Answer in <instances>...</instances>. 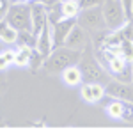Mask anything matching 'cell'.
Masks as SVG:
<instances>
[{"label":"cell","mask_w":133,"mask_h":133,"mask_svg":"<svg viewBox=\"0 0 133 133\" xmlns=\"http://www.w3.org/2000/svg\"><path fill=\"white\" fill-rule=\"evenodd\" d=\"M11 4H12V0H0V21L7 16V11L11 9Z\"/></svg>","instance_id":"d6986e66"},{"label":"cell","mask_w":133,"mask_h":133,"mask_svg":"<svg viewBox=\"0 0 133 133\" xmlns=\"http://www.w3.org/2000/svg\"><path fill=\"white\" fill-rule=\"evenodd\" d=\"M87 44H89V32L76 23V25L73 27V30L69 32V36H68V39L64 43V46L83 51V48H85Z\"/></svg>","instance_id":"30bf717a"},{"label":"cell","mask_w":133,"mask_h":133,"mask_svg":"<svg viewBox=\"0 0 133 133\" xmlns=\"http://www.w3.org/2000/svg\"><path fill=\"white\" fill-rule=\"evenodd\" d=\"M101 9H103V16H105L108 30H117L126 21H130L128 16H126V9H124L123 0H105Z\"/></svg>","instance_id":"277c9868"},{"label":"cell","mask_w":133,"mask_h":133,"mask_svg":"<svg viewBox=\"0 0 133 133\" xmlns=\"http://www.w3.org/2000/svg\"><path fill=\"white\" fill-rule=\"evenodd\" d=\"M14 61H16V51L14 50H2V57H0L2 69H5L9 66H14Z\"/></svg>","instance_id":"ac0fdd59"},{"label":"cell","mask_w":133,"mask_h":133,"mask_svg":"<svg viewBox=\"0 0 133 133\" xmlns=\"http://www.w3.org/2000/svg\"><path fill=\"white\" fill-rule=\"evenodd\" d=\"M2 21L9 23L18 32L32 30V5L29 2H12L11 9L7 11V16Z\"/></svg>","instance_id":"3957f363"},{"label":"cell","mask_w":133,"mask_h":133,"mask_svg":"<svg viewBox=\"0 0 133 133\" xmlns=\"http://www.w3.org/2000/svg\"><path fill=\"white\" fill-rule=\"evenodd\" d=\"M105 112H107V115H108L110 119H117V121L124 119L123 101H121V99H114V101H110L107 107H105Z\"/></svg>","instance_id":"2e32d148"},{"label":"cell","mask_w":133,"mask_h":133,"mask_svg":"<svg viewBox=\"0 0 133 133\" xmlns=\"http://www.w3.org/2000/svg\"><path fill=\"white\" fill-rule=\"evenodd\" d=\"M32 53H34V48H30V46H20L16 50L14 66H18V68H29L30 61H32Z\"/></svg>","instance_id":"9a60e30c"},{"label":"cell","mask_w":133,"mask_h":133,"mask_svg":"<svg viewBox=\"0 0 133 133\" xmlns=\"http://www.w3.org/2000/svg\"><path fill=\"white\" fill-rule=\"evenodd\" d=\"M123 4H124V9H126L128 20L133 21V0H123Z\"/></svg>","instance_id":"44dd1931"},{"label":"cell","mask_w":133,"mask_h":133,"mask_svg":"<svg viewBox=\"0 0 133 133\" xmlns=\"http://www.w3.org/2000/svg\"><path fill=\"white\" fill-rule=\"evenodd\" d=\"M0 23H2L0 25V39H2V43H5V44L18 43V30L14 27H11L9 23H5V21H0Z\"/></svg>","instance_id":"5bb4252c"},{"label":"cell","mask_w":133,"mask_h":133,"mask_svg":"<svg viewBox=\"0 0 133 133\" xmlns=\"http://www.w3.org/2000/svg\"><path fill=\"white\" fill-rule=\"evenodd\" d=\"M80 96L85 103H98L103 96H107V89L101 82H83L80 87Z\"/></svg>","instance_id":"ba28073f"},{"label":"cell","mask_w":133,"mask_h":133,"mask_svg":"<svg viewBox=\"0 0 133 133\" xmlns=\"http://www.w3.org/2000/svg\"><path fill=\"white\" fill-rule=\"evenodd\" d=\"M82 9H89V7H98V5H103L105 0H78Z\"/></svg>","instance_id":"ffe728a7"},{"label":"cell","mask_w":133,"mask_h":133,"mask_svg":"<svg viewBox=\"0 0 133 133\" xmlns=\"http://www.w3.org/2000/svg\"><path fill=\"white\" fill-rule=\"evenodd\" d=\"M80 59H82V51L80 50H73V48H68V46H59V48H53V51L44 59L43 69L51 73V75L62 73L66 68H69L73 64H78Z\"/></svg>","instance_id":"6da1fadb"},{"label":"cell","mask_w":133,"mask_h":133,"mask_svg":"<svg viewBox=\"0 0 133 133\" xmlns=\"http://www.w3.org/2000/svg\"><path fill=\"white\" fill-rule=\"evenodd\" d=\"M78 23L76 18H64L61 21L51 23V36H53V48L64 46V43L68 39L69 32L73 30V27Z\"/></svg>","instance_id":"8992f818"},{"label":"cell","mask_w":133,"mask_h":133,"mask_svg":"<svg viewBox=\"0 0 133 133\" xmlns=\"http://www.w3.org/2000/svg\"><path fill=\"white\" fill-rule=\"evenodd\" d=\"M32 32L37 36L48 23V5L43 2H32Z\"/></svg>","instance_id":"9c48e42d"},{"label":"cell","mask_w":133,"mask_h":133,"mask_svg":"<svg viewBox=\"0 0 133 133\" xmlns=\"http://www.w3.org/2000/svg\"><path fill=\"white\" fill-rule=\"evenodd\" d=\"M36 50L39 51L44 59H46L51 51H53V36H51V23H50V21H48V23L44 25V29L37 34Z\"/></svg>","instance_id":"8fae6325"},{"label":"cell","mask_w":133,"mask_h":133,"mask_svg":"<svg viewBox=\"0 0 133 133\" xmlns=\"http://www.w3.org/2000/svg\"><path fill=\"white\" fill-rule=\"evenodd\" d=\"M76 20H78V25L83 27L89 34H96V32L107 30V21H105V16H103L101 5L82 9Z\"/></svg>","instance_id":"5b68a950"},{"label":"cell","mask_w":133,"mask_h":133,"mask_svg":"<svg viewBox=\"0 0 133 133\" xmlns=\"http://www.w3.org/2000/svg\"><path fill=\"white\" fill-rule=\"evenodd\" d=\"M61 76H62V82L66 83V85H69V87L80 85V83L83 82V73H82V69H80L78 64H73L69 68H66V69L61 73Z\"/></svg>","instance_id":"7c38bea8"},{"label":"cell","mask_w":133,"mask_h":133,"mask_svg":"<svg viewBox=\"0 0 133 133\" xmlns=\"http://www.w3.org/2000/svg\"><path fill=\"white\" fill-rule=\"evenodd\" d=\"M107 96L112 99H121V101H133V83H124L119 80L108 82L105 85Z\"/></svg>","instance_id":"52a82bcc"},{"label":"cell","mask_w":133,"mask_h":133,"mask_svg":"<svg viewBox=\"0 0 133 133\" xmlns=\"http://www.w3.org/2000/svg\"><path fill=\"white\" fill-rule=\"evenodd\" d=\"M36 43H37V36L32 30L18 32V46H30V48H36Z\"/></svg>","instance_id":"e0dca14e"},{"label":"cell","mask_w":133,"mask_h":133,"mask_svg":"<svg viewBox=\"0 0 133 133\" xmlns=\"http://www.w3.org/2000/svg\"><path fill=\"white\" fill-rule=\"evenodd\" d=\"M80 69L83 73V82H103L105 80V68L98 59L96 51H94V44H87L82 51V59L78 62Z\"/></svg>","instance_id":"7a4b0ae2"},{"label":"cell","mask_w":133,"mask_h":133,"mask_svg":"<svg viewBox=\"0 0 133 133\" xmlns=\"http://www.w3.org/2000/svg\"><path fill=\"white\" fill-rule=\"evenodd\" d=\"M61 11L64 18H78L82 5L78 0H61Z\"/></svg>","instance_id":"4fadbf2b"}]
</instances>
